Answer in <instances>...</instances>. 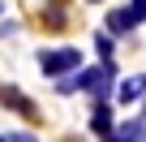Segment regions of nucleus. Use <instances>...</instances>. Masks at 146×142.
<instances>
[{"instance_id":"11","label":"nucleus","mask_w":146,"mask_h":142,"mask_svg":"<svg viewBox=\"0 0 146 142\" xmlns=\"http://www.w3.org/2000/svg\"><path fill=\"white\" fill-rule=\"evenodd\" d=\"M0 142H5V138H0Z\"/></svg>"},{"instance_id":"2","label":"nucleus","mask_w":146,"mask_h":142,"mask_svg":"<svg viewBox=\"0 0 146 142\" xmlns=\"http://www.w3.org/2000/svg\"><path fill=\"white\" fill-rule=\"evenodd\" d=\"M0 103H5V108H13V112H22L26 121H39V108L17 91V86H0Z\"/></svg>"},{"instance_id":"8","label":"nucleus","mask_w":146,"mask_h":142,"mask_svg":"<svg viewBox=\"0 0 146 142\" xmlns=\"http://www.w3.org/2000/svg\"><path fill=\"white\" fill-rule=\"evenodd\" d=\"M95 52H99V60H112V52H116V47H112V35H108V30H103V35H95Z\"/></svg>"},{"instance_id":"9","label":"nucleus","mask_w":146,"mask_h":142,"mask_svg":"<svg viewBox=\"0 0 146 142\" xmlns=\"http://www.w3.org/2000/svg\"><path fill=\"white\" fill-rule=\"evenodd\" d=\"M125 13H129L133 26H142V22H146V0H129V9H125Z\"/></svg>"},{"instance_id":"1","label":"nucleus","mask_w":146,"mask_h":142,"mask_svg":"<svg viewBox=\"0 0 146 142\" xmlns=\"http://www.w3.org/2000/svg\"><path fill=\"white\" fill-rule=\"evenodd\" d=\"M39 69L47 78H64L73 69H82V52L78 47H43L39 52Z\"/></svg>"},{"instance_id":"5","label":"nucleus","mask_w":146,"mask_h":142,"mask_svg":"<svg viewBox=\"0 0 146 142\" xmlns=\"http://www.w3.org/2000/svg\"><path fill=\"white\" fill-rule=\"evenodd\" d=\"M43 26L47 30H64L69 26V0H47L43 5Z\"/></svg>"},{"instance_id":"10","label":"nucleus","mask_w":146,"mask_h":142,"mask_svg":"<svg viewBox=\"0 0 146 142\" xmlns=\"http://www.w3.org/2000/svg\"><path fill=\"white\" fill-rule=\"evenodd\" d=\"M5 142H35L30 133H13V138H5Z\"/></svg>"},{"instance_id":"6","label":"nucleus","mask_w":146,"mask_h":142,"mask_svg":"<svg viewBox=\"0 0 146 142\" xmlns=\"http://www.w3.org/2000/svg\"><path fill=\"white\" fill-rule=\"evenodd\" d=\"M90 129H95L99 138L112 133V108H108V99H99V108H95V116H90Z\"/></svg>"},{"instance_id":"3","label":"nucleus","mask_w":146,"mask_h":142,"mask_svg":"<svg viewBox=\"0 0 146 142\" xmlns=\"http://www.w3.org/2000/svg\"><path fill=\"white\" fill-rule=\"evenodd\" d=\"M112 95H116V103H137V99L146 95V73H133V78H125L120 86H112Z\"/></svg>"},{"instance_id":"4","label":"nucleus","mask_w":146,"mask_h":142,"mask_svg":"<svg viewBox=\"0 0 146 142\" xmlns=\"http://www.w3.org/2000/svg\"><path fill=\"white\" fill-rule=\"evenodd\" d=\"M103 142H146V112H142L137 121H125L120 129H112Z\"/></svg>"},{"instance_id":"7","label":"nucleus","mask_w":146,"mask_h":142,"mask_svg":"<svg viewBox=\"0 0 146 142\" xmlns=\"http://www.w3.org/2000/svg\"><path fill=\"white\" fill-rule=\"evenodd\" d=\"M129 30H133L129 13H125V9H112V13H108V35H129Z\"/></svg>"}]
</instances>
